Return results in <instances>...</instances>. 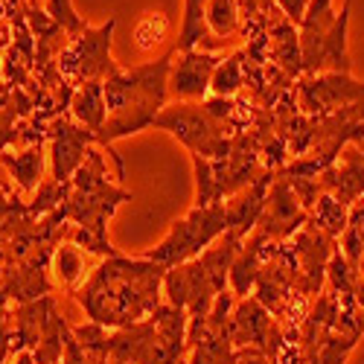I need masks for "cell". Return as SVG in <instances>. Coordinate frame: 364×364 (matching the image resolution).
<instances>
[{
  "label": "cell",
  "instance_id": "6da1fadb",
  "mask_svg": "<svg viewBox=\"0 0 364 364\" xmlns=\"http://www.w3.org/2000/svg\"><path fill=\"white\" fill-rule=\"evenodd\" d=\"M166 268L151 259L108 257L90 280L76 291V300L94 323L105 329H123L149 321L161 306Z\"/></svg>",
  "mask_w": 364,
  "mask_h": 364
},
{
  "label": "cell",
  "instance_id": "7a4b0ae2",
  "mask_svg": "<svg viewBox=\"0 0 364 364\" xmlns=\"http://www.w3.org/2000/svg\"><path fill=\"white\" fill-rule=\"evenodd\" d=\"M172 55L155 58L132 70H117L111 73L102 87H105V102H108V119L102 132L97 134L100 146H111L119 137L137 134L149 126H155V119L169 97V73H172Z\"/></svg>",
  "mask_w": 364,
  "mask_h": 364
},
{
  "label": "cell",
  "instance_id": "3957f363",
  "mask_svg": "<svg viewBox=\"0 0 364 364\" xmlns=\"http://www.w3.org/2000/svg\"><path fill=\"white\" fill-rule=\"evenodd\" d=\"M228 230V204H207L196 207L187 219H181L172 225L169 236L161 242L155 251H149L146 259L158 262L161 268H178L190 259H196L204 248H210L213 242Z\"/></svg>",
  "mask_w": 364,
  "mask_h": 364
},
{
  "label": "cell",
  "instance_id": "277c9868",
  "mask_svg": "<svg viewBox=\"0 0 364 364\" xmlns=\"http://www.w3.org/2000/svg\"><path fill=\"white\" fill-rule=\"evenodd\" d=\"M155 126L172 132L193 155H201L207 161H225L233 149V140L225 137L228 129L216 123L201 102H175L164 108L155 119Z\"/></svg>",
  "mask_w": 364,
  "mask_h": 364
},
{
  "label": "cell",
  "instance_id": "5b68a950",
  "mask_svg": "<svg viewBox=\"0 0 364 364\" xmlns=\"http://www.w3.org/2000/svg\"><path fill=\"white\" fill-rule=\"evenodd\" d=\"M117 29V18H108L100 29H85L73 36L68 47L58 55V73L70 87L87 85V82H105L119 68L111 62V36Z\"/></svg>",
  "mask_w": 364,
  "mask_h": 364
},
{
  "label": "cell",
  "instance_id": "8992f818",
  "mask_svg": "<svg viewBox=\"0 0 364 364\" xmlns=\"http://www.w3.org/2000/svg\"><path fill=\"white\" fill-rule=\"evenodd\" d=\"M358 100H364V82L350 73H315L297 85V108L312 117H326Z\"/></svg>",
  "mask_w": 364,
  "mask_h": 364
},
{
  "label": "cell",
  "instance_id": "52a82bcc",
  "mask_svg": "<svg viewBox=\"0 0 364 364\" xmlns=\"http://www.w3.org/2000/svg\"><path fill=\"white\" fill-rule=\"evenodd\" d=\"M291 239H294L291 248H294L297 268H300L297 291L306 297L323 294V277H326L332 254H336V236H329L321 228H315L312 222H306Z\"/></svg>",
  "mask_w": 364,
  "mask_h": 364
},
{
  "label": "cell",
  "instance_id": "ba28073f",
  "mask_svg": "<svg viewBox=\"0 0 364 364\" xmlns=\"http://www.w3.org/2000/svg\"><path fill=\"white\" fill-rule=\"evenodd\" d=\"M306 222H309V213L300 207L291 184L286 178H274L271 193L265 198V210H262V216H259L254 230L259 236H265L268 242H286Z\"/></svg>",
  "mask_w": 364,
  "mask_h": 364
},
{
  "label": "cell",
  "instance_id": "9c48e42d",
  "mask_svg": "<svg viewBox=\"0 0 364 364\" xmlns=\"http://www.w3.org/2000/svg\"><path fill=\"white\" fill-rule=\"evenodd\" d=\"M47 134H50V151H53V181L70 184V178L87 158L90 143H97V134L79 123H70L68 117L53 119Z\"/></svg>",
  "mask_w": 364,
  "mask_h": 364
},
{
  "label": "cell",
  "instance_id": "30bf717a",
  "mask_svg": "<svg viewBox=\"0 0 364 364\" xmlns=\"http://www.w3.org/2000/svg\"><path fill=\"white\" fill-rule=\"evenodd\" d=\"M222 65V55L207 53V50H187L178 55V62H172L169 73V94L175 102H193L204 100L213 85V73Z\"/></svg>",
  "mask_w": 364,
  "mask_h": 364
},
{
  "label": "cell",
  "instance_id": "8fae6325",
  "mask_svg": "<svg viewBox=\"0 0 364 364\" xmlns=\"http://www.w3.org/2000/svg\"><path fill=\"white\" fill-rule=\"evenodd\" d=\"M277 172H262L251 187H245L239 196H233V201H228V230L245 239L248 233H254L262 210H265V198H268V187L274 184Z\"/></svg>",
  "mask_w": 364,
  "mask_h": 364
},
{
  "label": "cell",
  "instance_id": "7c38bea8",
  "mask_svg": "<svg viewBox=\"0 0 364 364\" xmlns=\"http://www.w3.org/2000/svg\"><path fill=\"white\" fill-rule=\"evenodd\" d=\"M70 114L79 126H85L87 132L100 134L105 119H108V102H105V87L102 82H87L79 85L73 90V100H70Z\"/></svg>",
  "mask_w": 364,
  "mask_h": 364
},
{
  "label": "cell",
  "instance_id": "4fadbf2b",
  "mask_svg": "<svg viewBox=\"0 0 364 364\" xmlns=\"http://www.w3.org/2000/svg\"><path fill=\"white\" fill-rule=\"evenodd\" d=\"M350 4L353 0H344V9L341 15L332 23L329 36L323 41V50H321V70L323 68H332V73H350L353 65H350V53H347V26H350Z\"/></svg>",
  "mask_w": 364,
  "mask_h": 364
},
{
  "label": "cell",
  "instance_id": "5bb4252c",
  "mask_svg": "<svg viewBox=\"0 0 364 364\" xmlns=\"http://www.w3.org/2000/svg\"><path fill=\"white\" fill-rule=\"evenodd\" d=\"M0 161L15 175L21 193H33L41 187V172H44V149L41 146H29L21 155H0Z\"/></svg>",
  "mask_w": 364,
  "mask_h": 364
},
{
  "label": "cell",
  "instance_id": "9a60e30c",
  "mask_svg": "<svg viewBox=\"0 0 364 364\" xmlns=\"http://www.w3.org/2000/svg\"><path fill=\"white\" fill-rule=\"evenodd\" d=\"M50 268L58 280V286L68 291H79V283L85 280V254L76 245H55L50 257Z\"/></svg>",
  "mask_w": 364,
  "mask_h": 364
},
{
  "label": "cell",
  "instance_id": "2e32d148",
  "mask_svg": "<svg viewBox=\"0 0 364 364\" xmlns=\"http://www.w3.org/2000/svg\"><path fill=\"white\" fill-rule=\"evenodd\" d=\"M210 38L207 29V0H184V21H181V36H178V50H198L201 41Z\"/></svg>",
  "mask_w": 364,
  "mask_h": 364
},
{
  "label": "cell",
  "instance_id": "e0dca14e",
  "mask_svg": "<svg viewBox=\"0 0 364 364\" xmlns=\"http://www.w3.org/2000/svg\"><path fill=\"white\" fill-rule=\"evenodd\" d=\"M207 29L210 38L219 41H228L236 33H242L239 0H207Z\"/></svg>",
  "mask_w": 364,
  "mask_h": 364
},
{
  "label": "cell",
  "instance_id": "ac0fdd59",
  "mask_svg": "<svg viewBox=\"0 0 364 364\" xmlns=\"http://www.w3.org/2000/svg\"><path fill=\"white\" fill-rule=\"evenodd\" d=\"M245 87V50H239L228 58H222V65L213 73V85H210V94L213 97H228L233 100L239 90Z\"/></svg>",
  "mask_w": 364,
  "mask_h": 364
},
{
  "label": "cell",
  "instance_id": "d6986e66",
  "mask_svg": "<svg viewBox=\"0 0 364 364\" xmlns=\"http://www.w3.org/2000/svg\"><path fill=\"white\" fill-rule=\"evenodd\" d=\"M309 222L315 228H321L323 233H329V236H341L347 230V225H350L347 204H341L336 196H329V193H321V198L312 207V219Z\"/></svg>",
  "mask_w": 364,
  "mask_h": 364
},
{
  "label": "cell",
  "instance_id": "ffe728a7",
  "mask_svg": "<svg viewBox=\"0 0 364 364\" xmlns=\"http://www.w3.org/2000/svg\"><path fill=\"white\" fill-rule=\"evenodd\" d=\"M169 36V18L161 12H149L134 26V44L140 53H155Z\"/></svg>",
  "mask_w": 364,
  "mask_h": 364
},
{
  "label": "cell",
  "instance_id": "44dd1931",
  "mask_svg": "<svg viewBox=\"0 0 364 364\" xmlns=\"http://www.w3.org/2000/svg\"><path fill=\"white\" fill-rule=\"evenodd\" d=\"M277 9L286 15V21H291L294 26L303 21V15H306V6H309V0H274Z\"/></svg>",
  "mask_w": 364,
  "mask_h": 364
},
{
  "label": "cell",
  "instance_id": "7402d4cb",
  "mask_svg": "<svg viewBox=\"0 0 364 364\" xmlns=\"http://www.w3.org/2000/svg\"><path fill=\"white\" fill-rule=\"evenodd\" d=\"M12 47V38H9V26L6 23H0V53L9 50Z\"/></svg>",
  "mask_w": 364,
  "mask_h": 364
},
{
  "label": "cell",
  "instance_id": "603a6c76",
  "mask_svg": "<svg viewBox=\"0 0 364 364\" xmlns=\"http://www.w3.org/2000/svg\"><path fill=\"white\" fill-rule=\"evenodd\" d=\"M239 364H271V361H268L262 353H257V355H245V358H242Z\"/></svg>",
  "mask_w": 364,
  "mask_h": 364
},
{
  "label": "cell",
  "instance_id": "cb8c5ba5",
  "mask_svg": "<svg viewBox=\"0 0 364 364\" xmlns=\"http://www.w3.org/2000/svg\"><path fill=\"white\" fill-rule=\"evenodd\" d=\"M355 137H364V123H361V126L355 129V134H353V140H355Z\"/></svg>",
  "mask_w": 364,
  "mask_h": 364
},
{
  "label": "cell",
  "instance_id": "d4e9b609",
  "mask_svg": "<svg viewBox=\"0 0 364 364\" xmlns=\"http://www.w3.org/2000/svg\"><path fill=\"white\" fill-rule=\"evenodd\" d=\"M114 364H117V361H114Z\"/></svg>",
  "mask_w": 364,
  "mask_h": 364
}]
</instances>
